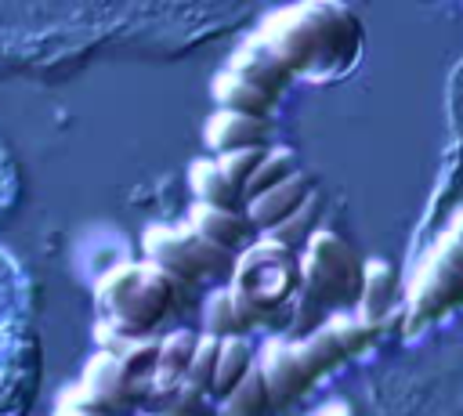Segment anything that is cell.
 <instances>
[{
  "mask_svg": "<svg viewBox=\"0 0 463 416\" xmlns=\"http://www.w3.org/2000/svg\"><path fill=\"white\" fill-rule=\"evenodd\" d=\"M257 40L275 51V58L311 83H329L344 76L365 40L358 14L344 4H297L268 14Z\"/></svg>",
  "mask_w": 463,
  "mask_h": 416,
  "instance_id": "obj_1",
  "label": "cell"
},
{
  "mask_svg": "<svg viewBox=\"0 0 463 416\" xmlns=\"http://www.w3.org/2000/svg\"><path fill=\"white\" fill-rule=\"evenodd\" d=\"M192 289L163 275L159 268L137 260L119 264L98 282V311L105 315V326H112L123 336L148 340V333L166 322Z\"/></svg>",
  "mask_w": 463,
  "mask_h": 416,
  "instance_id": "obj_2",
  "label": "cell"
},
{
  "mask_svg": "<svg viewBox=\"0 0 463 416\" xmlns=\"http://www.w3.org/2000/svg\"><path fill=\"white\" fill-rule=\"evenodd\" d=\"M297 289H300V260H297V253L282 250L279 242L260 235V239H253V246H246L235 257L228 293L242 307H250L260 318V326L279 307H286Z\"/></svg>",
  "mask_w": 463,
  "mask_h": 416,
  "instance_id": "obj_3",
  "label": "cell"
},
{
  "mask_svg": "<svg viewBox=\"0 0 463 416\" xmlns=\"http://www.w3.org/2000/svg\"><path fill=\"white\" fill-rule=\"evenodd\" d=\"M300 260V289L322 307H354L362 293L365 260L344 242L336 232L318 228L307 246L297 253Z\"/></svg>",
  "mask_w": 463,
  "mask_h": 416,
  "instance_id": "obj_4",
  "label": "cell"
},
{
  "mask_svg": "<svg viewBox=\"0 0 463 416\" xmlns=\"http://www.w3.org/2000/svg\"><path fill=\"white\" fill-rule=\"evenodd\" d=\"M141 250H145V264L159 268L163 275H170L181 286H199L213 275H232L235 257L213 250L210 242H203L188 224H148L141 235Z\"/></svg>",
  "mask_w": 463,
  "mask_h": 416,
  "instance_id": "obj_5",
  "label": "cell"
},
{
  "mask_svg": "<svg viewBox=\"0 0 463 416\" xmlns=\"http://www.w3.org/2000/svg\"><path fill=\"white\" fill-rule=\"evenodd\" d=\"M463 304V246L441 239L416 268L405 289V318L409 329L438 322L445 311Z\"/></svg>",
  "mask_w": 463,
  "mask_h": 416,
  "instance_id": "obj_6",
  "label": "cell"
},
{
  "mask_svg": "<svg viewBox=\"0 0 463 416\" xmlns=\"http://www.w3.org/2000/svg\"><path fill=\"white\" fill-rule=\"evenodd\" d=\"M80 391H83L94 405H101L109 416H123V409H134V405H145V402H148L152 383L130 380L116 358H109V355L98 351V355L87 362V369H83Z\"/></svg>",
  "mask_w": 463,
  "mask_h": 416,
  "instance_id": "obj_7",
  "label": "cell"
},
{
  "mask_svg": "<svg viewBox=\"0 0 463 416\" xmlns=\"http://www.w3.org/2000/svg\"><path fill=\"white\" fill-rule=\"evenodd\" d=\"M257 369H260V376L268 383L271 409H289L311 391V383H307V376H304V369H300V362L293 355V344L282 340V336H271V340L260 344Z\"/></svg>",
  "mask_w": 463,
  "mask_h": 416,
  "instance_id": "obj_8",
  "label": "cell"
},
{
  "mask_svg": "<svg viewBox=\"0 0 463 416\" xmlns=\"http://www.w3.org/2000/svg\"><path fill=\"white\" fill-rule=\"evenodd\" d=\"M203 141H206L213 159L228 156V152H242V148H271L275 145V123L213 109V116L203 127Z\"/></svg>",
  "mask_w": 463,
  "mask_h": 416,
  "instance_id": "obj_9",
  "label": "cell"
},
{
  "mask_svg": "<svg viewBox=\"0 0 463 416\" xmlns=\"http://www.w3.org/2000/svg\"><path fill=\"white\" fill-rule=\"evenodd\" d=\"M228 72L232 76H239V80H246L250 87H257V90H264L268 98H282V90L293 83V72L275 58V51L268 47V43H260L257 36H250L246 43H239L235 51H232V58H228Z\"/></svg>",
  "mask_w": 463,
  "mask_h": 416,
  "instance_id": "obj_10",
  "label": "cell"
},
{
  "mask_svg": "<svg viewBox=\"0 0 463 416\" xmlns=\"http://www.w3.org/2000/svg\"><path fill=\"white\" fill-rule=\"evenodd\" d=\"M184 224L203 242H210L213 250H221L228 257H239L246 246H253V235H257L242 210H213V206H199V203H192Z\"/></svg>",
  "mask_w": 463,
  "mask_h": 416,
  "instance_id": "obj_11",
  "label": "cell"
},
{
  "mask_svg": "<svg viewBox=\"0 0 463 416\" xmlns=\"http://www.w3.org/2000/svg\"><path fill=\"white\" fill-rule=\"evenodd\" d=\"M315 192H318L315 181L300 170L293 181H286V184H279V188H271V192L250 199V203L242 206V213H246V221L253 224V232H264V235H268V232H275L282 221H289Z\"/></svg>",
  "mask_w": 463,
  "mask_h": 416,
  "instance_id": "obj_12",
  "label": "cell"
},
{
  "mask_svg": "<svg viewBox=\"0 0 463 416\" xmlns=\"http://www.w3.org/2000/svg\"><path fill=\"white\" fill-rule=\"evenodd\" d=\"M398 300H402V275H398V268L387 257H369L354 315L362 322H369V326H383Z\"/></svg>",
  "mask_w": 463,
  "mask_h": 416,
  "instance_id": "obj_13",
  "label": "cell"
},
{
  "mask_svg": "<svg viewBox=\"0 0 463 416\" xmlns=\"http://www.w3.org/2000/svg\"><path fill=\"white\" fill-rule=\"evenodd\" d=\"M210 98H213V105H217L221 112H239V116H253V119H271V123H275V109H279V101L268 98L264 90L250 87L246 80L232 76L228 69L213 76V83H210Z\"/></svg>",
  "mask_w": 463,
  "mask_h": 416,
  "instance_id": "obj_14",
  "label": "cell"
},
{
  "mask_svg": "<svg viewBox=\"0 0 463 416\" xmlns=\"http://www.w3.org/2000/svg\"><path fill=\"white\" fill-rule=\"evenodd\" d=\"M188 188H192L199 206H213V210H242L246 206L242 192L228 181V174L221 170V163L213 156L188 163Z\"/></svg>",
  "mask_w": 463,
  "mask_h": 416,
  "instance_id": "obj_15",
  "label": "cell"
},
{
  "mask_svg": "<svg viewBox=\"0 0 463 416\" xmlns=\"http://www.w3.org/2000/svg\"><path fill=\"white\" fill-rule=\"evenodd\" d=\"M195 344H199V333L195 329H170L156 344V376H152V387H181L184 383V373L192 365Z\"/></svg>",
  "mask_w": 463,
  "mask_h": 416,
  "instance_id": "obj_16",
  "label": "cell"
},
{
  "mask_svg": "<svg viewBox=\"0 0 463 416\" xmlns=\"http://www.w3.org/2000/svg\"><path fill=\"white\" fill-rule=\"evenodd\" d=\"M257 365V347L250 344V336H235V340H221V362H217V373H213V391L210 398L213 402H224L242 380L246 373Z\"/></svg>",
  "mask_w": 463,
  "mask_h": 416,
  "instance_id": "obj_17",
  "label": "cell"
},
{
  "mask_svg": "<svg viewBox=\"0 0 463 416\" xmlns=\"http://www.w3.org/2000/svg\"><path fill=\"white\" fill-rule=\"evenodd\" d=\"M293 344V355H297V362H300V369H304V376H307V383L315 387L322 376H329L333 369H340L347 358H344V351L336 347V340L326 333V329H318V333H311V336H304V340H289Z\"/></svg>",
  "mask_w": 463,
  "mask_h": 416,
  "instance_id": "obj_18",
  "label": "cell"
},
{
  "mask_svg": "<svg viewBox=\"0 0 463 416\" xmlns=\"http://www.w3.org/2000/svg\"><path fill=\"white\" fill-rule=\"evenodd\" d=\"M297 174H300V159H297V152L286 148V145H271L268 156L260 159V166L253 170V177L246 181V188H242V203H250V199H257V195H264V192H271V188L293 181Z\"/></svg>",
  "mask_w": 463,
  "mask_h": 416,
  "instance_id": "obj_19",
  "label": "cell"
},
{
  "mask_svg": "<svg viewBox=\"0 0 463 416\" xmlns=\"http://www.w3.org/2000/svg\"><path fill=\"white\" fill-rule=\"evenodd\" d=\"M322 329L336 340L344 358H362L369 347H376V336H380V326H369V322H362L358 315H347V311H336Z\"/></svg>",
  "mask_w": 463,
  "mask_h": 416,
  "instance_id": "obj_20",
  "label": "cell"
},
{
  "mask_svg": "<svg viewBox=\"0 0 463 416\" xmlns=\"http://www.w3.org/2000/svg\"><path fill=\"white\" fill-rule=\"evenodd\" d=\"M318 217H322V195L315 192L289 221H282L275 232H268L264 239H271V242H279L282 250H289V253H300L304 246H307V239L318 232Z\"/></svg>",
  "mask_w": 463,
  "mask_h": 416,
  "instance_id": "obj_21",
  "label": "cell"
},
{
  "mask_svg": "<svg viewBox=\"0 0 463 416\" xmlns=\"http://www.w3.org/2000/svg\"><path fill=\"white\" fill-rule=\"evenodd\" d=\"M203 333H206V336H213V340H235V336H250V333H246V326H242V322H239V315H235V304H232L228 286L210 293L206 311H203Z\"/></svg>",
  "mask_w": 463,
  "mask_h": 416,
  "instance_id": "obj_22",
  "label": "cell"
},
{
  "mask_svg": "<svg viewBox=\"0 0 463 416\" xmlns=\"http://www.w3.org/2000/svg\"><path fill=\"white\" fill-rule=\"evenodd\" d=\"M228 416H268L271 412V394H268V383L260 376V369L253 365L246 373V380L221 402Z\"/></svg>",
  "mask_w": 463,
  "mask_h": 416,
  "instance_id": "obj_23",
  "label": "cell"
},
{
  "mask_svg": "<svg viewBox=\"0 0 463 416\" xmlns=\"http://www.w3.org/2000/svg\"><path fill=\"white\" fill-rule=\"evenodd\" d=\"M217 362H221V340L199 333V344H195V355H192V365L184 373V387L210 398L213 391V373H217Z\"/></svg>",
  "mask_w": 463,
  "mask_h": 416,
  "instance_id": "obj_24",
  "label": "cell"
},
{
  "mask_svg": "<svg viewBox=\"0 0 463 416\" xmlns=\"http://www.w3.org/2000/svg\"><path fill=\"white\" fill-rule=\"evenodd\" d=\"M268 156V148H242V152H228V156H217V163H221V170L228 174V181L242 192L246 188V181L253 177V170L260 166V159Z\"/></svg>",
  "mask_w": 463,
  "mask_h": 416,
  "instance_id": "obj_25",
  "label": "cell"
},
{
  "mask_svg": "<svg viewBox=\"0 0 463 416\" xmlns=\"http://www.w3.org/2000/svg\"><path fill=\"white\" fill-rule=\"evenodd\" d=\"M58 416H109L101 405H94L80 387L72 391V394H65L61 398V405H58Z\"/></svg>",
  "mask_w": 463,
  "mask_h": 416,
  "instance_id": "obj_26",
  "label": "cell"
},
{
  "mask_svg": "<svg viewBox=\"0 0 463 416\" xmlns=\"http://www.w3.org/2000/svg\"><path fill=\"white\" fill-rule=\"evenodd\" d=\"M315 416H354V412H351V405H347V402H329V405H326V409H318Z\"/></svg>",
  "mask_w": 463,
  "mask_h": 416,
  "instance_id": "obj_27",
  "label": "cell"
},
{
  "mask_svg": "<svg viewBox=\"0 0 463 416\" xmlns=\"http://www.w3.org/2000/svg\"><path fill=\"white\" fill-rule=\"evenodd\" d=\"M445 239H452L456 246H463V210L452 217V224H449V235H445Z\"/></svg>",
  "mask_w": 463,
  "mask_h": 416,
  "instance_id": "obj_28",
  "label": "cell"
}]
</instances>
